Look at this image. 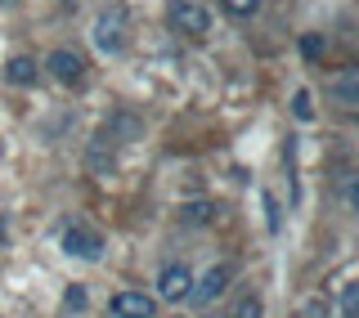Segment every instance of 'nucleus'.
<instances>
[{
    "instance_id": "f257e3e1",
    "label": "nucleus",
    "mask_w": 359,
    "mask_h": 318,
    "mask_svg": "<svg viewBox=\"0 0 359 318\" xmlns=\"http://www.w3.org/2000/svg\"><path fill=\"white\" fill-rule=\"evenodd\" d=\"M95 45L104 54H121V45H126V5H108L104 14L95 18Z\"/></svg>"
},
{
    "instance_id": "f03ea898",
    "label": "nucleus",
    "mask_w": 359,
    "mask_h": 318,
    "mask_svg": "<svg viewBox=\"0 0 359 318\" xmlns=\"http://www.w3.org/2000/svg\"><path fill=\"white\" fill-rule=\"evenodd\" d=\"M171 27L189 41H202L211 32V14L202 5H194V0H171Z\"/></svg>"
},
{
    "instance_id": "7ed1b4c3",
    "label": "nucleus",
    "mask_w": 359,
    "mask_h": 318,
    "mask_svg": "<svg viewBox=\"0 0 359 318\" xmlns=\"http://www.w3.org/2000/svg\"><path fill=\"white\" fill-rule=\"evenodd\" d=\"M229 282H233V265H211L207 274L189 287V300L202 310V305H211L216 296H224V291H229Z\"/></svg>"
},
{
    "instance_id": "20e7f679",
    "label": "nucleus",
    "mask_w": 359,
    "mask_h": 318,
    "mask_svg": "<svg viewBox=\"0 0 359 318\" xmlns=\"http://www.w3.org/2000/svg\"><path fill=\"white\" fill-rule=\"evenodd\" d=\"M63 251L76 256V260H99L104 256V237L95 229H86V224H67L63 229Z\"/></svg>"
},
{
    "instance_id": "39448f33",
    "label": "nucleus",
    "mask_w": 359,
    "mask_h": 318,
    "mask_svg": "<svg viewBox=\"0 0 359 318\" xmlns=\"http://www.w3.org/2000/svg\"><path fill=\"white\" fill-rule=\"evenodd\" d=\"M189 287H194V269L189 265H166L157 274V296L153 300H184Z\"/></svg>"
},
{
    "instance_id": "423d86ee",
    "label": "nucleus",
    "mask_w": 359,
    "mask_h": 318,
    "mask_svg": "<svg viewBox=\"0 0 359 318\" xmlns=\"http://www.w3.org/2000/svg\"><path fill=\"white\" fill-rule=\"evenodd\" d=\"M45 67H50V76L63 81V85H81L86 81V59L76 50H54L50 59H45Z\"/></svg>"
},
{
    "instance_id": "0eeeda50",
    "label": "nucleus",
    "mask_w": 359,
    "mask_h": 318,
    "mask_svg": "<svg viewBox=\"0 0 359 318\" xmlns=\"http://www.w3.org/2000/svg\"><path fill=\"white\" fill-rule=\"evenodd\" d=\"M157 300L144 296V291H117L112 296V318H153Z\"/></svg>"
},
{
    "instance_id": "6e6552de",
    "label": "nucleus",
    "mask_w": 359,
    "mask_h": 318,
    "mask_svg": "<svg viewBox=\"0 0 359 318\" xmlns=\"http://www.w3.org/2000/svg\"><path fill=\"white\" fill-rule=\"evenodd\" d=\"M99 134L112 139V144H135V139H144V121L130 117V112H117V117H108V126Z\"/></svg>"
},
{
    "instance_id": "1a4fd4ad",
    "label": "nucleus",
    "mask_w": 359,
    "mask_h": 318,
    "mask_svg": "<svg viewBox=\"0 0 359 318\" xmlns=\"http://www.w3.org/2000/svg\"><path fill=\"white\" fill-rule=\"evenodd\" d=\"M332 99H337V108H346V112L359 108V72L355 67H346V72L332 81Z\"/></svg>"
},
{
    "instance_id": "9d476101",
    "label": "nucleus",
    "mask_w": 359,
    "mask_h": 318,
    "mask_svg": "<svg viewBox=\"0 0 359 318\" xmlns=\"http://www.w3.org/2000/svg\"><path fill=\"white\" fill-rule=\"evenodd\" d=\"M36 72H41V67H36V59H27V54H14V59L5 63V76L14 85H32V81H36Z\"/></svg>"
},
{
    "instance_id": "9b49d317",
    "label": "nucleus",
    "mask_w": 359,
    "mask_h": 318,
    "mask_svg": "<svg viewBox=\"0 0 359 318\" xmlns=\"http://www.w3.org/2000/svg\"><path fill=\"white\" fill-rule=\"evenodd\" d=\"M180 220L184 224H207V220H216V207H211V202H189V207H180Z\"/></svg>"
},
{
    "instance_id": "f8f14e48",
    "label": "nucleus",
    "mask_w": 359,
    "mask_h": 318,
    "mask_svg": "<svg viewBox=\"0 0 359 318\" xmlns=\"http://www.w3.org/2000/svg\"><path fill=\"white\" fill-rule=\"evenodd\" d=\"M301 54H306V63H319L323 54H328V41H323L319 32H306V36H301Z\"/></svg>"
},
{
    "instance_id": "ddd939ff",
    "label": "nucleus",
    "mask_w": 359,
    "mask_h": 318,
    "mask_svg": "<svg viewBox=\"0 0 359 318\" xmlns=\"http://www.w3.org/2000/svg\"><path fill=\"white\" fill-rule=\"evenodd\" d=\"M220 9L233 18H256L261 14V0H220Z\"/></svg>"
},
{
    "instance_id": "4468645a",
    "label": "nucleus",
    "mask_w": 359,
    "mask_h": 318,
    "mask_svg": "<svg viewBox=\"0 0 359 318\" xmlns=\"http://www.w3.org/2000/svg\"><path fill=\"white\" fill-rule=\"evenodd\" d=\"M265 314V305H261V296H243L238 305L229 310V318H261Z\"/></svg>"
},
{
    "instance_id": "2eb2a0df",
    "label": "nucleus",
    "mask_w": 359,
    "mask_h": 318,
    "mask_svg": "<svg viewBox=\"0 0 359 318\" xmlns=\"http://www.w3.org/2000/svg\"><path fill=\"white\" fill-rule=\"evenodd\" d=\"M292 112H297V121H314V99H310V90H297V95H292Z\"/></svg>"
},
{
    "instance_id": "dca6fc26",
    "label": "nucleus",
    "mask_w": 359,
    "mask_h": 318,
    "mask_svg": "<svg viewBox=\"0 0 359 318\" xmlns=\"http://www.w3.org/2000/svg\"><path fill=\"white\" fill-rule=\"evenodd\" d=\"M355 305H359V287H355V282H346V291H341V318H355Z\"/></svg>"
},
{
    "instance_id": "f3484780",
    "label": "nucleus",
    "mask_w": 359,
    "mask_h": 318,
    "mask_svg": "<svg viewBox=\"0 0 359 318\" xmlns=\"http://www.w3.org/2000/svg\"><path fill=\"white\" fill-rule=\"evenodd\" d=\"M306 318H332V305L323 300V296H314V300L306 305Z\"/></svg>"
},
{
    "instance_id": "a211bd4d",
    "label": "nucleus",
    "mask_w": 359,
    "mask_h": 318,
    "mask_svg": "<svg viewBox=\"0 0 359 318\" xmlns=\"http://www.w3.org/2000/svg\"><path fill=\"white\" fill-rule=\"evenodd\" d=\"M265 220H269V233H278V202H274V193H265Z\"/></svg>"
},
{
    "instance_id": "6ab92c4d",
    "label": "nucleus",
    "mask_w": 359,
    "mask_h": 318,
    "mask_svg": "<svg viewBox=\"0 0 359 318\" xmlns=\"http://www.w3.org/2000/svg\"><path fill=\"white\" fill-rule=\"evenodd\" d=\"M63 300H67V310H86V291H81V287H72Z\"/></svg>"
},
{
    "instance_id": "aec40b11",
    "label": "nucleus",
    "mask_w": 359,
    "mask_h": 318,
    "mask_svg": "<svg viewBox=\"0 0 359 318\" xmlns=\"http://www.w3.org/2000/svg\"><path fill=\"white\" fill-rule=\"evenodd\" d=\"M5 237H9V224H5V215H0V247H5Z\"/></svg>"
}]
</instances>
